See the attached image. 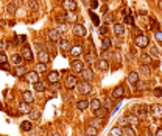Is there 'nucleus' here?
I'll list each match as a JSON object with an SVG mask.
<instances>
[{
	"instance_id": "nucleus-1",
	"label": "nucleus",
	"mask_w": 162,
	"mask_h": 136,
	"mask_svg": "<svg viewBox=\"0 0 162 136\" xmlns=\"http://www.w3.org/2000/svg\"><path fill=\"white\" fill-rule=\"evenodd\" d=\"M148 111H150V106L145 105V103H142V105H137L136 108H134L132 114H136L137 117H145V116L148 114Z\"/></svg>"
},
{
	"instance_id": "nucleus-2",
	"label": "nucleus",
	"mask_w": 162,
	"mask_h": 136,
	"mask_svg": "<svg viewBox=\"0 0 162 136\" xmlns=\"http://www.w3.org/2000/svg\"><path fill=\"white\" fill-rule=\"evenodd\" d=\"M72 31H73V35L76 36V38H83V36H86V27L83 25V24H73V27H72Z\"/></svg>"
},
{
	"instance_id": "nucleus-3",
	"label": "nucleus",
	"mask_w": 162,
	"mask_h": 136,
	"mask_svg": "<svg viewBox=\"0 0 162 136\" xmlns=\"http://www.w3.org/2000/svg\"><path fill=\"white\" fill-rule=\"evenodd\" d=\"M76 89H78V92L81 94V96H84V94H89L92 91V86H90L89 81H81V83L76 85Z\"/></svg>"
},
{
	"instance_id": "nucleus-4",
	"label": "nucleus",
	"mask_w": 162,
	"mask_h": 136,
	"mask_svg": "<svg viewBox=\"0 0 162 136\" xmlns=\"http://www.w3.org/2000/svg\"><path fill=\"white\" fill-rule=\"evenodd\" d=\"M134 42H136V46H137V47L143 49V47H146L148 44H150V39H148V36H146V35H137V36H136V39H134Z\"/></svg>"
},
{
	"instance_id": "nucleus-5",
	"label": "nucleus",
	"mask_w": 162,
	"mask_h": 136,
	"mask_svg": "<svg viewBox=\"0 0 162 136\" xmlns=\"http://www.w3.org/2000/svg\"><path fill=\"white\" fill-rule=\"evenodd\" d=\"M20 55H22V58L26 60V61H33V50H31L30 46H23L22 50H20Z\"/></svg>"
},
{
	"instance_id": "nucleus-6",
	"label": "nucleus",
	"mask_w": 162,
	"mask_h": 136,
	"mask_svg": "<svg viewBox=\"0 0 162 136\" xmlns=\"http://www.w3.org/2000/svg\"><path fill=\"white\" fill-rule=\"evenodd\" d=\"M84 61L87 63H93V61H97V53H95V47L90 46L89 50L86 52V55H84Z\"/></svg>"
},
{
	"instance_id": "nucleus-7",
	"label": "nucleus",
	"mask_w": 162,
	"mask_h": 136,
	"mask_svg": "<svg viewBox=\"0 0 162 136\" xmlns=\"http://www.w3.org/2000/svg\"><path fill=\"white\" fill-rule=\"evenodd\" d=\"M78 85V78L75 75H67L65 77V88L67 89H73Z\"/></svg>"
},
{
	"instance_id": "nucleus-8",
	"label": "nucleus",
	"mask_w": 162,
	"mask_h": 136,
	"mask_svg": "<svg viewBox=\"0 0 162 136\" xmlns=\"http://www.w3.org/2000/svg\"><path fill=\"white\" fill-rule=\"evenodd\" d=\"M150 111H151V114H153L156 119H162V105H159V103L151 105V106H150Z\"/></svg>"
},
{
	"instance_id": "nucleus-9",
	"label": "nucleus",
	"mask_w": 162,
	"mask_h": 136,
	"mask_svg": "<svg viewBox=\"0 0 162 136\" xmlns=\"http://www.w3.org/2000/svg\"><path fill=\"white\" fill-rule=\"evenodd\" d=\"M61 5L65 11H76V6H78L75 0H62Z\"/></svg>"
},
{
	"instance_id": "nucleus-10",
	"label": "nucleus",
	"mask_w": 162,
	"mask_h": 136,
	"mask_svg": "<svg viewBox=\"0 0 162 136\" xmlns=\"http://www.w3.org/2000/svg\"><path fill=\"white\" fill-rule=\"evenodd\" d=\"M79 74H81V78H83L84 81H90V80H93V71L89 69V67H84V69L81 71Z\"/></svg>"
},
{
	"instance_id": "nucleus-11",
	"label": "nucleus",
	"mask_w": 162,
	"mask_h": 136,
	"mask_svg": "<svg viewBox=\"0 0 162 136\" xmlns=\"http://www.w3.org/2000/svg\"><path fill=\"white\" fill-rule=\"evenodd\" d=\"M58 80H59V72H58V71H50V72L47 74V81H48L50 85L58 83Z\"/></svg>"
},
{
	"instance_id": "nucleus-12",
	"label": "nucleus",
	"mask_w": 162,
	"mask_h": 136,
	"mask_svg": "<svg viewBox=\"0 0 162 136\" xmlns=\"http://www.w3.org/2000/svg\"><path fill=\"white\" fill-rule=\"evenodd\" d=\"M37 60H39V63H50V55H48V52L47 50H39V53H37Z\"/></svg>"
},
{
	"instance_id": "nucleus-13",
	"label": "nucleus",
	"mask_w": 162,
	"mask_h": 136,
	"mask_svg": "<svg viewBox=\"0 0 162 136\" xmlns=\"http://www.w3.org/2000/svg\"><path fill=\"white\" fill-rule=\"evenodd\" d=\"M26 81H30V83H36V81H39V74L36 71H31V72H26L25 75Z\"/></svg>"
},
{
	"instance_id": "nucleus-14",
	"label": "nucleus",
	"mask_w": 162,
	"mask_h": 136,
	"mask_svg": "<svg viewBox=\"0 0 162 136\" xmlns=\"http://www.w3.org/2000/svg\"><path fill=\"white\" fill-rule=\"evenodd\" d=\"M84 69V61H81V60H75L72 61V71L75 72H81Z\"/></svg>"
},
{
	"instance_id": "nucleus-15",
	"label": "nucleus",
	"mask_w": 162,
	"mask_h": 136,
	"mask_svg": "<svg viewBox=\"0 0 162 136\" xmlns=\"http://www.w3.org/2000/svg\"><path fill=\"white\" fill-rule=\"evenodd\" d=\"M59 31L56 30V28H50L48 31H47V38H48V41H58L59 39Z\"/></svg>"
},
{
	"instance_id": "nucleus-16",
	"label": "nucleus",
	"mask_w": 162,
	"mask_h": 136,
	"mask_svg": "<svg viewBox=\"0 0 162 136\" xmlns=\"http://www.w3.org/2000/svg\"><path fill=\"white\" fill-rule=\"evenodd\" d=\"M22 102H26V103H33L34 102V96L31 94V91H23L22 92Z\"/></svg>"
},
{
	"instance_id": "nucleus-17",
	"label": "nucleus",
	"mask_w": 162,
	"mask_h": 136,
	"mask_svg": "<svg viewBox=\"0 0 162 136\" xmlns=\"http://www.w3.org/2000/svg\"><path fill=\"white\" fill-rule=\"evenodd\" d=\"M9 61H11L12 64H14V66L17 67V66H22V63H23V58H22V55H20V53H14V55H12V57L9 58Z\"/></svg>"
},
{
	"instance_id": "nucleus-18",
	"label": "nucleus",
	"mask_w": 162,
	"mask_h": 136,
	"mask_svg": "<svg viewBox=\"0 0 162 136\" xmlns=\"http://www.w3.org/2000/svg\"><path fill=\"white\" fill-rule=\"evenodd\" d=\"M65 22H72V24H76L78 22V16L75 11H67L65 13Z\"/></svg>"
},
{
	"instance_id": "nucleus-19",
	"label": "nucleus",
	"mask_w": 162,
	"mask_h": 136,
	"mask_svg": "<svg viewBox=\"0 0 162 136\" xmlns=\"http://www.w3.org/2000/svg\"><path fill=\"white\" fill-rule=\"evenodd\" d=\"M126 81L128 83H131V85H136L137 81H139V74L137 72H128V77H126Z\"/></svg>"
},
{
	"instance_id": "nucleus-20",
	"label": "nucleus",
	"mask_w": 162,
	"mask_h": 136,
	"mask_svg": "<svg viewBox=\"0 0 162 136\" xmlns=\"http://www.w3.org/2000/svg\"><path fill=\"white\" fill-rule=\"evenodd\" d=\"M123 94H125L123 86H115V88L112 89V97H114V99H122V97H123Z\"/></svg>"
},
{
	"instance_id": "nucleus-21",
	"label": "nucleus",
	"mask_w": 162,
	"mask_h": 136,
	"mask_svg": "<svg viewBox=\"0 0 162 136\" xmlns=\"http://www.w3.org/2000/svg\"><path fill=\"white\" fill-rule=\"evenodd\" d=\"M84 52V49H83V46H73V47H70V55L72 57H79L81 53Z\"/></svg>"
},
{
	"instance_id": "nucleus-22",
	"label": "nucleus",
	"mask_w": 162,
	"mask_h": 136,
	"mask_svg": "<svg viewBox=\"0 0 162 136\" xmlns=\"http://www.w3.org/2000/svg\"><path fill=\"white\" fill-rule=\"evenodd\" d=\"M75 106H76V110H78V111H84V110H87V108H89V102L84 100V99H81V100L76 102Z\"/></svg>"
},
{
	"instance_id": "nucleus-23",
	"label": "nucleus",
	"mask_w": 162,
	"mask_h": 136,
	"mask_svg": "<svg viewBox=\"0 0 162 136\" xmlns=\"http://www.w3.org/2000/svg\"><path fill=\"white\" fill-rule=\"evenodd\" d=\"M93 114H95V117L104 119V117H107V114H109V110H106V108H98V110L93 111Z\"/></svg>"
},
{
	"instance_id": "nucleus-24",
	"label": "nucleus",
	"mask_w": 162,
	"mask_h": 136,
	"mask_svg": "<svg viewBox=\"0 0 162 136\" xmlns=\"http://www.w3.org/2000/svg\"><path fill=\"white\" fill-rule=\"evenodd\" d=\"M17 110H19V113H30L31 111V106H30V103H26V102H20Z\"/></svg>"
},
{
	"instance_id": "nucleus-25",
	"label": "nucleus",
	"mask_w": 162,
	"mask_h": 136,
	"mask_svg": "<svg viewBox=\"0 0 162 136\" xmlns=\"http://www.w3.org/2000/svg\"><path fill=\"white\" fill-rule=\"evenodd\" d=\"M70 42H69V41H67V39H59V49L62 50V52H67V50H69L70 52Z\"/></svg>"
},
{
	"instance_id": "nucleus-26",
	"label": "nucleus",
	"mask_w": 162,
	"mask_h": 136,
	"mask_svg": "<svg viewBox=\"0 0 162 136\" xmlns=\"http://www.w3.org/2000/svg\"><path fill=\"white\" fill-rule=\"evenodd\" d=\"M97 66H98V69H100V71H107V69H109V63H107L104 58L97 60Z\"/></svg>"
},
{
	"instance_id": "nucleus-27",
	"label": "nucleus",
	"mask_w": 162,
	"mask_h": 136,
	"mask_svg": "<svg viewBox=\"0 0 162 136\" xmlns=\"http://www.w3.org/2000/svg\"><path fill=\"white\" fill-rule=\"evenodd\" d=\"M114 33H115L117 36H123V33H125L123 24H114Z\"/></svg>"
},
{
	"instance_id": "nucleus-28",
	"label": "nucleus",
	"mask_w": 162,
	"mask_h": 136,
	"mask_svg": "<svg viewBox=\"0 0 162 136\" xmlns=\"http://www.w3.org/2000/svg\"><path fill=\"white\" fill-rule=\"evenodd\" d=\"M109 136H123V130H122V127L115 125V127H112V128H111Z\"/></svg>"
},
{
	"instance_id": "nucleus-29",
	"label": "nucleus",
	"mask_w": 162,
	"mask_h": 136,
	"mask_svg": "<svg viewBox=\"0 0 162 136\" xmlns=\"http://www.w3.org/2000/svg\"><path fill=\"white\" fill-rule=\"evenodd\" d=\"M20 128H22V131H31V130H33L31 120H23L22 124H20Z\"/></svg>"
},
{
	"instance_id": "nucleus-30",
	"label": "nucleus",
	"mask_w": 162,
	"mask_h": 136,
	"mask_svg": "<svg viewBox=\"0 0 162 136\" xmlns=\"http://www.w3.org/2000/svg\"><path fill=\"white\" fill-rule=\"evenodd\" d=\"M84 133H86V136H97L98 134V130L95 127H92V125H87L86 130H84Z\"/></svg>"
},
{
	"instance_id": "nucleus-31",
	"label": "nucleus",
	"mask_w": 162,
	"mask_h": 136,
	"mask_svg": "<svg viewBox=\"0 0 162 136\" xmlns=\"http://www.w3.org/2000/svg\"><path fill=\"white\" fill-rule=\"evenodd\" d=\"M33 85H34V86H33L34 91H37V92H44V91L47 89V86L42 83V81H36V83H33Z\"/></svg>"
},
{
	"instance_id": "nucleus-32",
	"label": "nucleus",
	"mask_w": 162,
	"mask_h": 136,
	"mask_svg": "<svg viewBox=\"0 0 162 136\" xmlns=\"http://www.w3.org/2000/svg\"><path fill=\"white\" fill-rule=\"evenodd\" d=\"M101 49H103L104 52L111 49V39H109V38H103V39H101Z\"/></svg>"
},
{
	"instance_id": "nucleus-33",
	"label": "nucleus",
	"mask_w": 162,
	"mask_h": 136,
	"mask_svg": "<svg viewBox=\"0 0 162 136\" xmlns=\"http://www.w3.org/2000/svg\"><path fill=\"white\" fill-rule=\"evenodd\" d=\"M126 119H128V124H132V125H136V124H139V117L136 116V114H126Z\"/></svg>"
},
{
	"instance_id": "nucleus-34",
	"label": "nucleus",
	"mask_w": 162,
	"mask_h": 136,
	"mask_svg": "<svg viewBox=\"0 0 162 136\" xmlns=\"http://www.w3.org/2000/svg\"><path fill=\"white\" fill-rule=\"evenodd\" d=\"M26 72H28V71H26L25 66H17V67H16V75H17V77H25Z\"/></svg>"
},
{
	"instance_id": "nucleus-35",
	"label": "nucleus",
	"mask_w": 162,
	"mask_h": 136,
	"mask_svg": "<svg viewBox=\"0 0 162 136\" xmlns=\"http://www.w3.org/2000/svg\"><path fill=\"white\" fill-rule=\"evenodd\" d=\"M89 106L92 108V111H95V110H98V108H101V103H100L98 99H92L90 103H89Z\"/></svg>"
},
{
	"instance_id": "nucleus-36",
	"label": "nucleus",
	"mask_w": 162,
	"mask_h": 136,
	"mask_svg": "<svg viewBox=\"0 0 162 136\" xmlns=\"http://www.w3.org/2000/svg\"><path fill=\"white\" fill-rule=\"evenodd\" d=\"M37 74H42V72H47V64L45 63H37L36 64V69H34Z\"/></svg>"
},
{
	"instance_id": "nucleus-37",
	"label": "nucleus",
	"mask_w": 162,
	"mask_h": 136,
	"mask_svg": "<svg viewBox=\"0 0 162 136\" xmlns=\"http://www.w3.org/2000/svg\"><path fill=\"white\" fill-rule=\"evenodd\" d=\"M103 122H104V119L97 117L95 120H92V122H90V125H92V127H95V128L98 130V128H101V127H103Z\"/></svg>"
},
{
	"instance_id": "nucleus-38",
	"label": "nucleus",
	"mask_w": 162,
	"mask_h": 136,
	"mask_svg": "<svg viewBox=\"0 0 162 136\" xmlns=\"http://www.w3.org/2000/svg\"><path fill=\"white\" fill-rule=\"evenodd\" d=\"M28 117H30V120H37L40 117V111L39 110H33V111L28 113Z\"/></svg>"
},
{
	"instance_id": "nucleus-39",
	"label": "nucleus",
	"mask_w": 162,
	"mask_h": 136,
	"mask_svg": "<svg viewBox=\"0 0 162 136\" xmlns=\"http://www.w3.org/2000/svg\"><path fill=\"white\" fill-rule=\"evenodd\" d=\"M122 130H123V134L125 136H136V131H134L129 125H126V127H123V128H122Z\"/></svg>"
},
{
	"instance_id": "nucleus-40",
	"label": "nucleus",
	"mask_w": 162,
	"mask_h": 136,
	"mask_svg": "<svg viewBox=\"0 0 162 136\" xmlns=\"http://www.w3.org/2000/svg\"><path fill=\"white\" fill-rule=\"evenodd\" d=\"M140 61H142L143 66H148V64L151 63V57H150V55H146V53H143V55L140 57Z\"/></svg>"
},
{
	"instance_id": "nucleus-41",
	"label": "nucleus",
	"mask_w": 162,
	"mask_h": 136,
	"mask_svg": "<svg viewBox=\"0 0 162 136\" xmlns=\"http://www.w3.org/2000/svg\"><path fill=\"white\" fill-rule=\"evenodd\" d=\"M126 125H129V124H128V119H126V116L120 117V119H118V127H126Z\"/></svg>"
},
{
	"instance_id": "nucleus-42",
	"label": "nucleus",
	"mask_w": 162,
	"mask_h": 136,
	"mask_svg": "<svg viewBox=\"0 0 162 136\" xmlns=\"http://www.w3.org/2000/svg\"><path fill=\"white\" fill-rule=\"evenodd\" d=\"M140 74H143V75H150L151 74V69L148 66H143L142 64V67H140Z\"/></svg>"
},
{
	"instance_id": "nucleus-43",
	"label": "nucleus",
	"mask_w": 162,
	"mask_h": 136,
	"mask_svg": "<svg viewBox=\"0 0 162 136\" xmlns=\"http://www.w3.org/2000/svg\"><path fill=\"white\" fill-rule=\"evenodd\" d=\"M90 19L93 22V25H100V20H98V16L93 14V11H90Z\"/></svg>"
},
{
	"instance_id": "nucleus-44",
	"label": "nucleus",
	"mask_w": 162,
	"mask_h": 136,
	"mask_svg": "<svg viewBox=\"0 0 162 136\" xmlns=\"http://www.w3.org/2000/svg\"><path fill=\"white\" fill-rule=\"evenodd\" d=\"M3 63H8V58L3 52H0V64H3Z\"/></svg>"
},
{
	"instance_id": "nucleus-45",
	"label": "nucleus",
	"mask_w": 162,
	"mask_h": 136,
	"mask_svg": "<svg viewBox=\"0 0 162 136\" xmlns=\"http://www.w3.org/2000/svg\"><path fill=\"white\" fill-rule=\"evenodd\" d=\"M151 57H156V58L159 57V50H157V47H156V46H153V47H151Z\"/></svg>"
},
{
	"instance_id": "nucleus-46",
	"label": "nucleus",
	"mask_w": 162,
	"mask_h": 136,
	"mask_svg": "<svg viewBox=\"0 0 162 136\" xmlns=\"http://www.w3.org/2000/svg\"><path fill=\"white\" fill-rule=\"evenodd\" d=\"M125 22H126V24H128V25H134V17H132V16H129V14H128V16H126V17H125Z\"/></svg>"
},
{
	"instance_id": "nucleus-47",
	"label": "nucleus",
	"mask_w": 162,
	"mask_h": 136,
	"mask_svg": "<svg viewBox=\"0 0 162 136\" xmlns=\"http://www.w3.org/2000/svg\"><path fill=\"white\" fill-rule=\"evenodd\" d=\"M6 11L11 13V14H12V13H16V5H8L6 6Z\"/></svg>"
},
{
	"instance_id": "nucleus-48",
	"label": "nucleus",
	"mask_w": 162,
	"mask_h": 136,
	"mask_svg": "<svg viewBox=\"0 0 162 136\" xmlns=\"http://www.w3.org/2000/svg\"><path fill=\"white\" fill-rule=\"evenodd\" d=\"M104 108H106V110H111V108H112V102H111L109 99L104 100Z\"/></svg>"
},
{
	"instance_id": "nucleus-49",
	"label": "nucleus",
	"mask_w": 162,
	"mask_h": 136,
	"mask_svg": "<svg viewBox=\"0 0 162 136\" xmlns=\"http://www.w3.org/2000/svg\"><path fill=\"white\" fill-rule=\"evenodd\" d=\"M151 24H153V25H151V28H153L154 31H159V25H157V20H154V19H153V20H151Z\"/></svg>"
},
{
	"instance_id": "nucleus-50",
	"label": "nucleus",
	"mask_w": 162,
	"mask_h": 136,
	"mask_svg": "<svg viewBox=\"0 0 162 136\" xmlns=\"http://www.w3.org/2000/svg\"><path fill=\"white\" fill-rule=\"evenodd\" d=\"M56 30H58L59 33H64V31L67 30V25H65V24H59V28H56Z\"/></svg>"
},
{
	"instance_id": "nucleus-51",
	"label": "nucleus",
	"mask_w": 162,
	"mask_h": 136,
	"mask_svg": "<svg viewBox=\"0 0 162 136\" xmlns=\"http://www.w3.org/2000/svg\"><path fill=\"white\" fill-rule=\"evenodd\" d=\"M153 94H154L156 97H160V96H162V89H160V88H154Z\"/></svg>"
},
{
	"instance_id": "nucleus-52",
	"label": "nucleus",
	"mask_w": 162,
	"mask_h": 136,
	"mask_svg": "<svg viewBox=\"0 0 162 136\" xmlns=\"http://www.w3.org/2000/svg\"><path fill=\"white\" fill-rule=\"evenodd\" d=\"M30 8H31L33 11H36V9H37V3L34 2V0H30Z\"/></svg>"
},
{
	"instance_id": "nucleus-53",
	"label": "nucleus",
	"mask_w": 162,
	"mask_h": 136,
	"mask_svg": "<svg viewBox=\"0 0 162 136\" xmlns=\"http://www.w3.org/2000/svg\"><path fill=\"white\" fill-rule=\"evenodd\" d=\"M100 35H107V27L106 25L100 27Z\"/></svg>"
},
{
	"instance_id": "nucleus-54",
	"label": "nucleus",
	"mask_w": 162,
	"mask_h": 136,
	"mask_svg": "<svg viewBox=\"0 0 162 136\" xmlns=\"http://www.w3.org/2000/svg\"><path fill=\"white\" fill-rule=\"evenodd\" d=\"M0 69H2V71H9V66H8V63H3V64H0Z\"/></svg>"
},
{
	"instance_id": "nucleus-55",
	"label": "nucleus",
	"mask_w": 162,
	"mask_h": 136,
	"mask_svg": "<svg viewBox=\"0 0 162 136\" xmlns=\"http://www.w3.org/2000/svg\"><path fill=\"white\" fill-rule=\"evenodd\" d=\"M136 85H137V89H140V91H142V89H146V85H145V83H139V81H137Z\"/></svg>"
},
{
	"instance_id": "nucleus-56",
	"label": "nucleus",
	"mask_w": 162,
	"mask_h": 136,
	"mask_svg": "<svg viewBox=\"0 0 162 136\" xmlns=\"http://www.w3.org/2000/svg\"><path fill=\"white\" fill-rule=\"evenodd\" d=\"M104 20L111 22V20H112V14H109V13H106V14H104Z\"/></svg>"
},
{
	"instance_id": "nucleus-57",
	"label": "nucleus",
	"mask_w": 162,
	"mask_h": 136,
	"mask_svg": "<svg viewBox=\"0 0 162 136\" xmlns=\"http://www.w3.org/2000/svg\"><path fill=\"white\" fill-rule=\"evenodd\" d=\"M157 41H160V42H162V31H156V36H154Z\"/></svg>"
},
{
	"instance_id": "nucleus-58",
	"label": "nucleus",
	"mask_w": 162,
	"mask_h": 136,
	"mask_svg": "<svg viewBox=\"0 0 162 136\" xmlns=\"http://www.w3.org/2000/svg\"><path fill=\"white\" fill-rule=\"evenodd\" d=\"M90 6H92V8H97V6H98V2H97V0H92V2H90Z\"/></svg>"
},
{
	"instance_id": "nucleus-59",
	"label": "nucleus",
	"mask_w": 162,
	"mask_h": 136,
	"mask_svg": "<svg viewBox=\"0 0 162 136\" xmlns=\"http://www.w3.org/2000/svg\"><path fill=\"white\" fill-rule=\"evenodd\" d=\"M5 50V42L3 41H0V52H3Z\"/></svg>"
},
{
	"instance_id": "nucleus-60",
	"label": "nucleus",
	"mask_w": 162,
	"mask_h": 136,
	"mask_svg": "<svg viewBox=\"0 0 162 136\" xmlns=\"http://www.w3.org/2000/svg\"><path fill=\"white\" fill-rule=\"evenodd\" d=\"M154 136H162V128H159L157 131H156V134Z\"/></svg>"
},
{
	"instance_id": "nucleus-61",
	"label": "nucleus",
	"mask_w": 162,
	"mask_h": 136,
	"mask_svg": "<svg viewBox=\"0 0 162 136\" xmlns=\"http://www.w3.org/2000/svg\"><path fill=\"white\" fill-rule=\"evenodd\" d=\"M159 8L162 9V0H159Z\"/></svg>"
},
{
	"instance_id": "nucleus-62",
	"label": "nucleus",
	"mask_w": 162,
	"mask_h": 136,
	"mask_svg": "<svg viewBox=\"0 0 162 136\" xmlns=\"http://www.w3.org/2000/svg\"><path fill=\"white\" fill-rule=\"evenodd\" d=\"M51 136H59V134H58V133H53V134H51Z\"/></svg>"
}]
</instances>
